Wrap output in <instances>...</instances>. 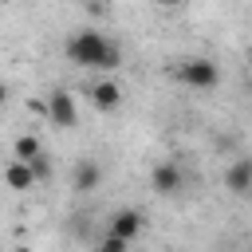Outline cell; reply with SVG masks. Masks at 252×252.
<instances>
[{"mask_svg":"<svg viewBox=\"0 0 252 252\" xmlns=\"http://www.w3.org/2000/svg\"><path fill=\"white\" fill-rule=\"evenodd\" d=\"M98 185H102V165H98L94 158H83V161H75L71 189H75V193H94Z\"/></svg>","mask_w":252,"mask_h":252,"instance_id":"6","label":"cell"},{"mask_svg":"<svg viewBox=\"0 0 252 252\" xmlns=\"http://www.w3.org/2000/svg\"><path fill=\"white\" fill-rule=\"evenodd\" d=\"M4 185H8V189H16V193H28V189H35V181H32V169H28L24 161H8V165H4Z\"/></svg>","mask_w":252,"mask_h":252,"instance_id":"9","label":"cell"},{"mask_svg":"<svg viewBox=\"0 0 252 252\" xmlns=\"http://www.w3.org/2000/svg\"><path fill=\"white\" fill-rule=\"evenodd\" d=\"M63 55H67L75 67H87V71H118V67H122V47H118L114 39H106L102 32H94V28L75 32V35L63 43Z\"/></svg>","mask_w":252,"mask_h":252,"instance_id":"1","label":"cell"},{"mask_svg":"<svg viewBox=\"0 0 252 252\" xmlns=\"http://www.w3.org/2000/svg\"><path fill=\"white\" fill-rule=\"evenodd\" d=\"M224 189L232 197H248L252 193V158H236L224 173Z\"/></svg>","mask_w":252,"mask_h":252,"instance_id":"7","label":"cell"},{"mask_svg":"<svg viewBox=\"0 0 252 252\" xmlns=\"http://www.w3.org/2000/svg\"><path fill=\"white\" fill-rule=\"evenodd\" d=\"M43 102H47V118H51L59 130H75V126H79V106H75V98H71L63 87L51 91Z\"/></svg>","mask_w":252,"mask_h":252,"instance_id":"3","label":"cell"},{"mask_svg":"<svg viewBox=\"0 0 252 252\" xmlns=\"http://www.w3.org/2000/svg\"><path fill=\"white\" fill-rule=\"evenodd\" d=\"M12 154H16V161H24V165H28L32 158H39V154H43V142H39L35 134H20V138L12 142Z\"/></svg>","mask_w":252,"mask_h":252,"instance_id":"10","label":"cell"},{"mask_svg":"<svg viewBox=\"0 0 252 252\" xmlns=\"http://www.w3.org/2000/svg\"><path fill=\"white\" fill-rule=\"evenodd\" d=\"M4 102H8V87L0 83V106H4Z\"/></svg>","mask_w":252,"mask_h":252,"instance_id":"14","label":"cell"},{"mask_svg":"<svg viewBox=\"0 0 252 252\" xmlns=\"http://www.w3.org/2000/svg\"><path fill=\"white\" fill-rule=\"evenodd\" d=\"M28 169H32V181H35V185H39V181H51V161H47V154L32 158V161H28Z\"/></svg>","mask_w":252,"mask_h":252,"instance_id":"11","label":"cell"},{"mask_svg":"<svg viewBox=\"0 0 252 252\" xmlns=\"http://www.w3.org/2000/svg\"><path fill=\"white\" fill-rule=\"evenodd\" d=\"M12 252H32V248H24V244H20V248H12Z\"/></svg>","mask_w":252,"mask_h":252,"instance_id":"15","label":"cell"},{"mask_svg":"<svg viewBox=\"0 0 252 252\" xmlns=\"http://www.w3.org/2000/svg\"><path fill=\"white\" fill-rule=\"evenodd\" d=\"M94 252H130V244H126V240H118V236H110V232H106V236H102V240H98V248H94Z\"/></svg>","mask_w":252,"mask_h":252,"instance_id":"12","label":"cell"},{"mask_svg":"<svg viewBox=\"0 0 252 252\" xmlns=\"http://www.w3.org/2000/svg\"><path fill=\"white\" fill-rule=\"evenodd\" d=\"M142 228H146V217H142L138 209H118V213H110V224H106V232L118 236V240H126V244H130Z\"/></svg>","mask_w":252,"mask_h":252,"instance_id":"5","label":"cell"},{"mask_svg":"<svg viewBox=\"0 0 252 252\" xmlns=\"http://www.w3.org/2000/svg\"><path fill=\"white\" fill-rule=\"evenodd\" d=\"M150 185H154V193H161V197H177L181 185H185V173H181L177 161H158L154 173H150Z\"/></svg>","mask_w":252,"mask_h":252,"instance_id":"4","label":"cell"},{"mask_svg":"<svg viewBox=\"0 0 252 252\" xmlns=\"http://www.w3.org/2000/svg\"><path fill=\"white\" fill-rule=\"evenodd\" d=\"M28 110H32V114H43V118H47V102H43V98H28Z\"/></svg>","mask_w":252,"mask_h":252,"instance_id":"13","label":"cell"},{"mask_svg":"<svg viewBox=\"0 0 252 252\" xmlns=\"http://www.w3.org/2000/svg\"><path fill=\"white\" fill-rule=\"evenodd\" d=\"M177 79L185 87H193V91H213L220 83V67L213 59H205V55H193V59H181L177 63Z\"/></svg>","mask_w":252,"mask_h":252,"instance_id":"2","label":"cell"},{"mask_svg":"<svg viewBox=\"0 0 252 252\" xmlns=\"http://www.w3.org/2000/svg\"><path fill=\"white\" fill-rule=\"evenodd\" d=\"M91 102H94L98 110H118V106H122V87H118L114 79H98V83L91 87Z\"/></svg>","mask_w":252,"mask_h":252,"instance_id":"8","label":"cell"}]
</instances>
